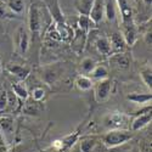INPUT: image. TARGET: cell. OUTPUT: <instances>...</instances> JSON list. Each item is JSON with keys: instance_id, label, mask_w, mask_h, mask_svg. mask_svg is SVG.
Here are the masks:
<instances>
[{"instance_id": "obj_1", "label": "cell", "mask_w": 152, "mask_h": 152, "mask_svg": "<svg viewBox=\"0 0 152 152\" xmlns=\"http://www.w3.org/2000/svg\"><path fill=\"white\" fill-rule=\"evenodd\" d=\"M133 139V133L128 129H113L107 132L102 136V145L108 148H116L130 141Z\"/></svg>"}, {"instance_id": "obj_2", "label": "cell", "mask_w": 152, "mask_h": 152, "mask_svg": "<svg viewBox=\"0 0 152 152\" xmlns=\"http://www.w3.org/2000/svg\"><path fill=\"white\" fill-rule=\"evenodd\" d=\"M126 122H128L126 116L122 112H111L104 118L105 126L110 128L111 130H113V129H125Z\"/></svg>"}, {"instance_id": "obj_3", "label": "cell", "mask_w": 152, "mask_h": 152, "mask_svg": "<svg viewBox=\"0 0 152 152\" xmlns=\"http://www.w3.org/2000/svg\"><path fill=\"white\" fill-rule=\"evenodd\" d=\"M151 119H152L151 106H147L141 112H137V116L133 119V122H132V132H137V130L145 128L146 125H148L151 123Z\"/></svg>"}, {"instance_id": "obj_4", "label": "cell", "mask_w": 152, "mask_h": 152, "mask_svg": "<svg viewBox=\"0 0 152 152\" xmlns=\"http://www.w3.org/2000/svg\"><path fill=\"white\" fill-rule=\"evenodd\" d=\"M116 5L118 6V11L122 16L123 27L133 26V10L129 4V0H116Z\"/></svg>"}, {"instance_id": "obj_5", "label": "cell", "mask_w": 152, "mask_h": 152, "mask_svg": "<svg viewBox=\"0 0 152 152\" xmlns=\"http://www.w3.org/2000/svg\"><path fill=\"white\" fill-rule=\"evenodd\" d=\"M28 24H29V31L33 34L39 33L42 28V18H40V12L37 5H32L29 9V16H28Z\"/></svg>"}, {"instance_id": "obj_6", "label": "cell", "mask_w": 152, "mask_h": 152, "mask_svg": "<svg viewBox=\"0 0 152 152\" xmlns=\"http://www.w3.org/2000/svg\"><path fill=\"white\" fill-rule=\"evenodd\" d=\"M14 118L10 115H3L0 116V130L4 136L5 140H10V139L14 136Z\"/></svg>"}, {"instance_id": "obj_7", "label": "cell", "mask_w": 152, "mask_h": 152, "mask_svg": "<svg viewBox=\"0 0 152 152\" xmlns=\"http://www.w3.org/2000/svg\"><path fill=\"white\" fill-rule=\"evenodd\" d=\"M16 48L20 51V54H26L29 48V35L28 32L23 27H20L16 32Z\"/></svg>"}, {"instance_id": "obj_8", "label": "cell", "mask_w": 152, "mask_h": 152, "mask_svg": "<svg viewBox=\"0 0 152 152\" xmlns=\"http://www.w3.org/2000/svg\"><path fill=\"white\" fill-rule=\"evenodd\" d=\"M111 80L107 78V79H104V80H99V83L96 84V88H95V97L97 101H105L108 99L110 94H111Z\"/></svg>"}, {"instance_id": "obj_9", "label": "cell", "mask_w": 152, "mask_h": 152, "mask_svg": "<svg viewBox=\"0 0 152 152\" xmlns=\"http://www.w3.org/2000/svg\"><path fill=\"white\" fill-rule=\"evenodd\" d=\"M110 63L118 69H128L130 67V57L125 53L112 54L110 57Z\"/></svg>"}, {"instance_id": "obj_10", "label": "cell", "mask_w": 152, "mask_h": 152, "mask_svg": "<svg viewBox=\"0 0 152 152\" xmlns=\"http://www.w3.org/2000/svg\"><path fill=\"white\" fill-rule=\"evenodd\" d=\"M104 10H105V0H94L89 17L95 24L104 20Z\"/></svg>"}, {"instance_id": "obj_11", "label": "cell", "mask_w": 152, "mask_h": 152, "mask_svg": "<svg viewBox=\"0 0 152 152\" xmlns=\"http://www.w3.org/2000/svg\"><path fill=\"white\" fill-rule=\"evenodd\" d=\"M110 44H111V50L112 54H118V53H124L126 43L124 40V38L119 33H113L110 37Z\"/></svg>"}, {"instance_id": "obj_12", "label": "cell", "mask_w": 152, "mask_h": 152, "mask_svg": "<svg viewBox=\"0 0 152 152\" xmlns=\"http://www.w3.org/2000/svg\"><path fill=\"white\" fill-rule=\"evenodd\" d=\"M97 144H99L97 137L86 136V137H83L82 140L78 142V147H79L80 152H94Z\"/></svg>"}, {"instance_id": "obj_13", "label": "cell", "mask_w": 152, "mask_h": 152, "mask_svg": "<svg viewBox=\"0 0 152 152\" xmlns=\"http://www.w3.org/2000/svg\"><path fill=\"white\" fill-rule=\"evenodd\" d=\"M23 113L26 115H29V116H38L40 115V112L43 111V106L40 105V102L38 101H34V100H26V104L23 106Z\"/></svg>"}, {"instance_id": "obj_14", "label": "cell", "mask_w": 152, "mask_h": 152, "mask_svg": "<svg viewBox=\"0 0 152 152\" xmlns=\"http://www.w3.org/2000/svg\"><path fill=\"white\" fill-rule=\"evenodd\" d=\"M60 73H61V69H60L57 66H53V67L45 68L42 75H43L44 82L50 85V84H54V83L58 79V77L61 75Z\"/></svg>"}, {"instance_id": "obj_15", "label": "cell", "mask_w": 152, "mask_h": 152, "mask_svg": "<svg viewBox=\"0 0 152 152\" xmlns=\"http://www.w3.org/2000/svg\"><path fill=\"white\" fill-rule=\"evenodd\" d=\"M116 0H105V10L104 16H106L107 21L115 22L117 18V7H116Z\"/></svg>"}, {"instance_id": "obj_16", "label": "cell", "mask_w": 152, "mask_h": 152, "mask_svg": "<svg viewBox=\"0 0 152 152\" xmlns=\"http://www.w3.org/2000/svg\"><path fill=\"white\" fill-rule=\"evenodd\" d=\"M7 71L11 74H14L15 77H17L18 79H21V80L26 79L28 77L29 72H31L28 67H24V66H21V65H10L7 67Z\"/></svg>"}, {"instance_id": "obj_17", "label": "cell", "mask_w": 152, "mask_h": 152, "mask_svg": "<svg viewBox=\"0 0 152 152\" xmlns=\"http://www.w3.org/2000/svg\"><path fill=\"white\" fill-rule=\"evenodd\" d=\"M97 50L100 54H102L105 56H111L112 55V50H111V44H110V40L107 38H99L95 43Z\"/></svg>"}, {"instance_id": "obj_18", "label": "cell", "mask_w": 152, "mask_h": 152, "mask_svg": "<svg viewBox=\"0 0 152 152\" xmlns=\"http://www.w3.org/2000/svg\"><path fill=\"white\" fill-rule=\"evenodd\" d=\"M75 85H77V88L79 90L88 91L94 86V83H93L91 78L86 77V75H79V77L75 79Z\"/></svg>"}, {"instance_id": "obj_19", "label": "cell", "mask_w": 152, "mask_h": 152, "mask_svg": "<svg viewBox=\"0 0 152 152\" xmlns=\"http://www.w3.org/2000/svg\"><path fill=\"white\" fill-rule=\"evenodd\" d=\"M123 38L126 43V45H133L136 40V31L134 24L128 27H123Z\"/></svg>"}, {"instance_id": "obj_20", "label": "cell", "mask_w": 152, "mask_h": 152, "mask_svg": "<svg viewBox=\"0 0 152 152\" xmlns=\"http://www.w3.org/2000/svg\"><path fill=\"white\" fill-rule=\"evenodd\" d=\"M129 101L132 102H135V104H146L148 101H151L152 99V95L151 94H139V93H132L126 96Z\"/></svg>"}, {"instance_id": "obj_21", "label": "cell", "mask_w": 152, "mask_h": 152, "mask_svg": "<svg viewBox=\"0 0 152 152\" xmlns=\"http://www.w3.org/2000/svg\"><path fill=\"white\" fill-rule=\"evenodd\" d=\"M12 93H14L18 99L24 100V101H26L28 99V96H29V93H28L27 88L24 86L23 83H17V84L12 85Z\"/></svg>"}, {"instance_id": "obj_22", "label": "cell", "mask_w": 152, "mask_h": 152, "mask_svg": "<svg viewBox=\"0 0 152 152\" xmlns=\"http://www.w3.org/2000/svg\"><path fill=\"white\" fill-rule=\"evenodd\" d=\"M95 67H96V63L90 57H85L80 62V71H82L83 74H90L94 71Z\"/></svg>"}, {"instance_id": "obj_23", "label": "cell", "mask_w": 152, "mask_h": 152, "mask_svg": "<svg viewBox=\"0 0 152 152\" xmlns=\"http://www.w3.org/2000/svg\"><path fill=\"white\" fill-rule=\"evenodd\" d=\"M90 75L96 80H104L108 78V71L105 66H96L94 71L90 73Z\"/></svg>"}, {"instance_id": "obj_24", "label": "cell", "mask_w": 152, "mask_h": 152, "mask_svg": "<svg viewBox=\"0 0 152 152\" xmlns=\"http://www.w3.org/2000/svg\"><path fill=\"white\" fill-rule=\"evenodd\" d=\"M93 4H94V0H79L78 6H77L79 14L89 16L90 11H91V7H93Z\"/></svg>"}, {"instance_id": "obj_25", "label": "cell", "mask_w": 152, "mask_h": 152, "mask_svg": "<svg viewBox=\"0 0 152 152\" xmlns=\"http://www.w3.org/2000/svg\"><path fill=\"white\" fill-rule=\"evenodd\" d=\"M91 24H95L91 18L89 16H85V15H80L79 16V20H78V26L79 28L83 31V32H88L90 28H93L94 26H91Z\"/></svg>"}, {"instance_id": "obj_26", "label": "cell", "mask_w": 152, "mask_h": 152, "mask_svg": "<svg viewBox=\"0 0 152 152\" xmlns=\"http://www.w3.org/2000/svg\"><path fill=\"white\" fill-rule=\"evenodd\" d=\"M7 6L14 14H21L23 11V0H7Z\"/></svg>"}, {"instance_id": "obj_27", "label": "cell", "mask_w": 152, "mask_h": 152, "mask_svg": "<svg viewBox=\"0 0 152 152\" xmlns=\"http://www.w3.org/2000/svg\"><path fill=\"white\" fill-rule=\"evenodd\" d=\"M140 75H141L144 83L146 84V86H148L151 89V86H152V71H151V67H146V68L141 69Z\"/></svg>"}, {"instance_id": "obj_28", "label": "cell", "mask_w": 152, "mask_h": 152, "mask_svg": "<svg viewBox=\"0 0 152 152\" xmlns=\"http://www.w3.org/2000/svg\"><path fill=\"white\" fill-rule=\"evenodd\" d=\"M31 96H32V100L40 102V101L45 97V90L43 89V88H40V86H37V88H34V89L32 90Z\"/></svg>"}, {"instance_id": "obj_29", "label": "cell", "mask_w": 152, "mask_h": 152, "mask_svg": "<svg viewBox=\"0 0 152 152\" xmlns=\"http://www.w3.org/2000/svg\"><path fill=\"white\" fill-rule=\"evenodd\" d=\"M7 110V93L0 91V113Z\"/></svg>"}, {"instance_id": "obj_30", "label": "cell", "mask_w": 152, "mask_h": 152, "mask_svg": "<svg viewBox=\"0 0 152 152\" xmlns=\"http://www.w3.org/2000/svg\"><path fill=\"white\" fill-rule=\"evenodd\" d=\"M137 152H152V147H151V141H142L139 146V151Z\"/></svg>"}, {"instance_id": "obj_31", "label": "cell", "mask_w": 152, "mask_h": 152, "mask_svg": "<svg viewBox=\"0 0 152 152\" xmlns=\"http://www.w3.org/2000/svg\"><path fill=\"white\" fill-rule=\"evenodd\" d=\"M9 17H12V14H10V12L3 5H0V20L9 18Z\"/></svg>"}, {"instance_id": "obj_32", "label": "cell", "mask_w": 152, "mask_h": 152, "mask_svg": "<svg viewBox=\"0 0 152 152\" xmlns=\"http://www.w3.org/2000/svg\"><path fill=\"white\" fill-rule=\"evenodd\" d=\"M144 37H145V42H146V44H147L148 46H151V44H152V40H151V29H148Z\"/></svg>"}, {"instance_id": "obj_33", "label": "cell", "mask_w": 152, "mask_h": 152, "mask_svg": "<svg viewBox=\"0 0 152 152\" xmlns=\"http://www.w3.org/2000/svg\"><path fill=\"white\" fill-rule=\"evenodd\" d=\"M94 152H105V146L101 144V142H99L97 146H96V148L94 150Z\"/></svg>"}, {"instance_id": "obj_34", "label": "cell", "mask_w": 152, "mask_h": 152, "mask_svg": "<svg viewBox=\"0 0 152 152\" xmlns=\"http://www.w3.org/2000/svg\"><path fill=\"white\" fill-rule=\"evenodd\" d=\"M68 152H80V150H79V147H78V142L75 144V145H74V146H73Z\"/></svg>"}, {"instance_id": "obj_35", "label": "cell", "mask_w": 152, "mask_h": 152, "mask_svg": "<svg viewBox=\"0 0 152 152\" xmlns=\"http://www.w3.org/2000/svg\"><path fill=\"white\" fill-rule=\"evenodd\" d=\"M0 152H10V151L7 150V147H6L5 145H3V144H0Z\"/></svg>"}, {"instance_id": "obj_36", "label": "cell", "mask_w": 152, "mask_h": 152, "mask_svg": "<svg viewBox=\"0 0 152 152\" xmlns=\"http://www.w3.org/2000/svg\"><path fill=\"white\" fill-rule=\"evenodd\" d=\"M145 1H146L147 4H151V0H145Z\"/></svg>"}, {"instance_id": "obj_37", "label": "cell", "mask_w": 152, "mask_h": 152, "mask_svg": "<svg viewBox=\"0 0 152 152\" xmlns=\"http://www.w3.org/2000/svg\"><path fill=\"white\" fill-rule=\"evenodd\" d=\"M132 152H136V151H132Z\"/></svg>"}, {"instance_id": "obj_38", "label": "cell", "mask_w": 152, "mask_h": 152, "mask_svg": "<svg viewBox=\"0 0 152 152\" xmlns=\"http://www.w3.org/2000/svg\"><path fill=\"white\" fill-rule=\"evenodd\" d=\"M0 91H1V90H0Z\"/></svg>"}]
</instances>
